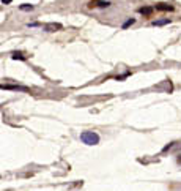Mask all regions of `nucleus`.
I'll list each match as a JSON object with an SVG mask.
<instances>
[{
	"label": "nucleus",
	"instance_id": "obj_1",
	"mask_svg": "<svg viewBox=\"0 0 181 191\" xmlns=\"http://www.w3.org/2000/svg\"><path fill=\"white\" fill-rule=\"evenodd\" d=\"M81 141L87 146H96L99 142V136L95 131H84L81 133Z\"/></svg>",
	"mask_w": 181,
	"mask_h": 191
},
{
	"label": "nucleus",
	"instance_id": "obj_2",
	"mask_svg": "<svg viewBox=\"0 0 181 191\" xmlns=\"http://www.w3.org/2000/svg\"><path fill=\"white\" fill-rule=\"evenodd\" d=\"M60 29H62V24L60 22H49V24H46V26H44V30L46 32H57Z\"/></svg>",
	"mask_w": 181,
	"mask_h": 191
},
{
	"label": "nucleus",
	"instance_id": "obj_3",
	"mask_svg": "<svg viewBox=\"0 0 181 191\" xmlns=\"http://www.w3.org/2000/svg\"><path fill=\"white\" fill-rule=\"evenodd\" d=\"M110 3L109 2H104V0H91V2L88 3V7L90 8H93V7H99V8H107Z\"/></svg>",
	"mask_w": 181,
	"mask_h": 191
},
{
	"label": "nucleus",
	"instance_id": "obj_4",
	"mask_svg": "<svg viewBox=\"0 0 181 191\" xmlns=\"http://www.w3.org/2000/svg\"><path fill=\"white\" fill-rule=\"evenodd\" d=\"M2 88L5 90H22V92H29L27 87H21V85H2Z\"/></svg>",
	"mask_w": 181,
	"mask_h": 191
},
{
	"label": "nucleus",
	"instance_id": "obj_5",
	"mask_svg": "<svg viewBox=\"0 0 181 191\" xmlns=\"http://www.w3.org/2000/svg\"><path fill=\"white\" fill-rule=\"evenodd\" d=\"M156 10H159V11H172L173 10V7H170V5H156Z\"/></svg>",
	"mask_w": 181,
	"mask_h": 191
},
{
	"label": "nucleus",
	"instance_id": "obj_6",
	"mask_svg": "<svg viewBox=\"0 0 181 191\" xmlns=\"http://www.w3.org/2000/svg\"><path fill=\"white\" fill-rule=\"evenodd\" d=\"M142 14H145V16H150L151 13H153V8H150V7H143V8H140L139 10Z\"/></svg>",
	"mask_w": 181,
	"mask_h": 191
},
{
	"label": "nucleus",
	"instance_id": "obj_7",
	"mask_svg": "<svg viewBox=\"0 0 181 191\" xmlns=\"http://www.w3.org/2000/svg\"><path fill=\"white\" fill-rule=\"evenodd\" d=\"M170 21L169 19H159V21H154L153 26H165V24H169Z\"/></svg>",
	"mask_w": 181,
	"mask_h": 191
},
{
	"label": "nucleus",
	"instance_id": "obj_8",
	"mask_svg": "<svg viewBox=\"0 0 181 191\" xmlns=\"http://www.w3.org/2000/svg\"><path fill=\"white\" fill-rule=\"evenodd\" d=\"M13 59H14V60H16V59H19V60H25L27 57H25L22 52H14V54H13Z\"/></svg>",
	"mask_w": 181,
	"mask_h": 191
},
{
	"label": "nucleus",
	"instance_id": "obj_9",
	"mask_svg": "<svg viewBox=\"0 0 181 191\" xmlns=\"http://www.w3.org/2000/svg\"><path fill=\"white\" fill-rule=\"evenodd\" d=\"M134 22H136V19H128V21H126V22L123 24V29H128V27H131Z\"/></svg>",
	"mask_w": 181,
	"mask_h": 191
},
{
	"label": "nucleus",
	"instance_id": "obj_10",
	"mask_svg": "<svg viewBox=\"0 0 181 191\" xmlns=\"http://www.w3.org/2000/svg\"><path fill=\"white\" fill-rule=\"evenodd\" d=\"M19 8H21L22 11H32V10H33V7H32V5H29V3H25V5H21Z\"/></svg>",
	"mask_w": 181,
	"mask_h": 191
},
{
	"label": "nucleus",
	"instance_id": "obj_11",
	"mask_svg": "<svg viewBox=\"0 0 181 191\" xmlns=\"http://www.w3.org/2000/svg\"><path fill=\"white\" fill-rule=\"evenodd\" d=\"M36 26H39L38 22H32V24H29V27H36Z\"/></svg>",
	"mask_w": 181,
	"mask_h": 191
},
{
	"label": "nucleus",
	"instance_id": "obj_12",
	"mask_svg": "<svg viewBox=\"0 0 181 191\" xmlns=\"http://www.w3.org/2000/svg\"><path fill=\"white\" fill-rule=\"evenodd\" d=\"M2 3H7L8 5V3H11V0H2Z\"/></svg>",
	"mask_w": 181,
	"mask_h": 191
},
{
	"label": "nucleus",
	"instance_id": "obj_13",
	"mask_svg": "<svg viewBox=\"0 0 181 191\" xmlns=\"http://www.w3.org/2000/svg\"><path fill=\"white\" fill-rule=\"evenodd\" d=\"M179 163H181V158H179Z\"/></svg>",
	"mask_w": 181,
	"mask_h": 191
}]
</instances>
